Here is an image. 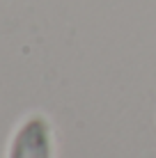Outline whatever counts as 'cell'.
<instances>
[{"mask_svg": "<svg viewBox=\"0 0 156 158\" xmlns=\"http://www.w3.org/2000/svg\"><path fill=\"white\" fill-rule=\"evenodd\" d=\"M7 158H53V131L46 117L32 115L16 128Z\"/></svg>", "mask_w": 156, "mask_h": 158, "instance_id": "obj_1", "label": "cell"}]
</instances>
